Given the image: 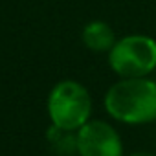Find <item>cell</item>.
I'll use <instances>...</instances> for the list:
<instances>
[{
  "label": "cell",
  "mask_w": 156,
  "mask_h": 156,
  "mask_svg": "<svg viewBox=\"0 0 156 156\" xmlns=\"http://www.w3.org/2000/svg\"><path fill=\"white\" fill-rule=\"evenodd\" d=\"M83 42L87 44V48H90L94 51H110L118 41H116L114 30L107 22L94 20V22L85 26V30H83Z\"/></svg>",
  "instance_id": "5"
},
{
  "label": "cell",
  "mask_w": 156,
  "mask_h": 156,
  "mask_svg": "<svg viewBox=\"0 0 156 156\" xmlns=\"http://www.w3.org/2000/svg\"><path fill=\"white\" fill-rule=\"evenodd\" d=\"M110 68L121 77H149L156 70V41L149 35H127L108 51Z\"/></svg>",
  "instance_id": "3"
},
{
  "label": "cell",
  "mask_w": 156,
  "mask_h": 156,
  "mask_svg": "<svg viewBox=\"0 0 156 156\" xmlns=\"http://www.w3.org/2000/svg\"><path fill=\"white\" fill-rule=\"evenodd\" d=\"M92 99L88 90L77 81H61L48 98V114L51 123L64 130H79L88 123Z\"/></svg>",
  "instance_id": "2"
},
{
  "label": "cell",
  "mask_w": 156,
  "mask_h": 156,
  "mask_svg": "<svg viewBox=\"0 0 156 156\" xmlns=\"http://www.w3.org/2000/svg\"><path fill=\"white\" fill-rule=\"evenodd\" d=\"M107 112L127 125L156 121V83L149 77H125L105 94Z\"/></svg>",
  "instance_id": "1"
},
{
  "label": "cell",
  "mask_w": 156,
  "mask_h": 156,
  "mask_svg": "<svg viewBox=\"0 0 156 156\" xmlns=\"http://www.w3.org/2000/svg\"><path fill=\"white\" fill-rule=\"evenodd\" d=\"M79 156H123V143L112 125L101 119L85 123L77 130Z\"/></svg>",
  "instance_id": "4"
},
{
  "label": "cell",
  "mask_w": 156,
  "mask_h": 156,
  "mask_svg": "<svg viewBox=\"0 0 156 156\" xmlns=\"http://www.w3.org/2000/svg\"><path fill=\"white\" fill-rule=\"evenodd\" d=\"M129 156H156V154L147 152V151H138V152H132V154H129Z\"/></svg>",
  "instance_id": "7"
},
{
  "label": "cell",
  "mask_w": 156,
  "mask_h": 156,
  "mask_svg": "<svg viewBox=\"0 0 156 156\" xmlns=\"http://www.w3.org/2000/svg\"><path fill=\"white\" fill-rule=\"evenodd\" d=\"M48 140L59 156L77 154V134H73V130H64L53 125L48 130Z\"/></svg>",
  "instance_id": "6"
}]
</instances>
